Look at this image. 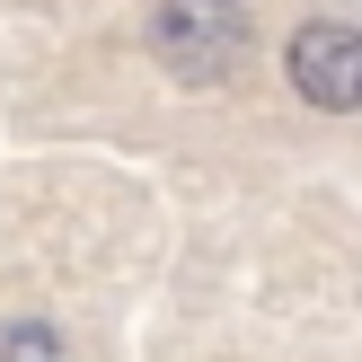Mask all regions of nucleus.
<instances>
[{"mask_svg": "<svg viewBox=\"0 0 362 362\" xmlns=\"http://www.w3.org/2000/svg\"><path fill=\"white\" fill-rule=\"evenodd\" d=\"M159 62L194 88L230 80L247 62V9L239 0H159Z\"/></svg>", "mask_w": 362, "mask_h": 362, "instance_id": "nucleus-1", "label": "nucleus"}, {"mask_svg": "<svg viewBox=\"0 0 362 362\" xmlns=\"http://www.w3.org/2000/svg\"><path fill=\"white\" fill-rule=\"evenodd\" d=\"M283 71H292V88H300L310 106H327V115H354V106H362V27L310 18V27L292 35V53H283Z\"/></svg>", "mask_w": 362, "mask_h": 362, "instance_id": "nucleus-2", "label": "nucleus"}, {"mask_svg": "<svg viewBox=\"0 0 362 362\" xmlns=\"http://www.w3.org/2000/svg\"><path fill=\"white\" fill-rule=\"evenodd\" d=\"M0 362H62L53 327H0Z\"/></svg>", "mask_w": 362, "mask_h": 362, "instance_id": "nucleus-3", "label": "nucleus"}]
</instances>
